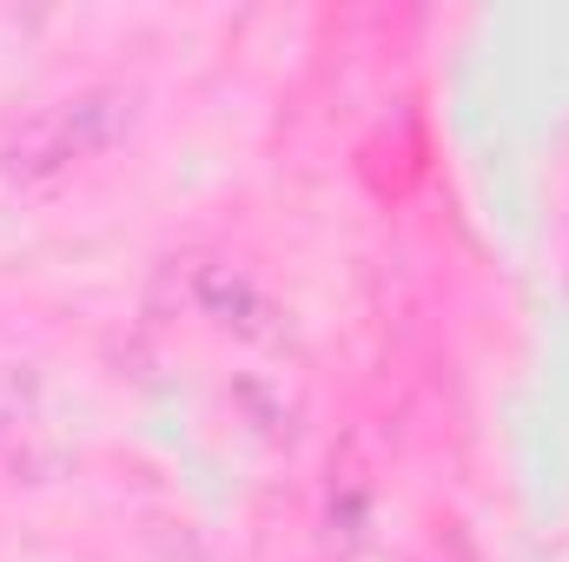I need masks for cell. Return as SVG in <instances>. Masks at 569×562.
I'll return each mask as SVG.
<instances>
[{"label":"cell","mask_w":569,"mask_h":562,"mask_svg":"<svg viewBox=\"0 0 569 562\" xmlns=\"http://www.w3.org/2000/svg\"><path fill=\"white\" fill-rule=\"evenodd\" d=\"M107 140H113V100H100V93L60 100V107H47V113L13 140V172H20V179H47V172L87 159L93 145H107Z\"/></svg>","instance_id":"cell-1"},{"label":"cell","mask_w":569,"mask_h":562,"mask_svg":"<svg viewBox=\"0 0 569 562\" xmlns=\"http://www.w3.org/2000/svg\"><path fill=\"white\" fill-rule=\"evenodd\" d=\"M27 391H33V378H27L20 364H0V423L27 404Z\"/></svg>","instance_id":"cell-2"}]
</instances>
